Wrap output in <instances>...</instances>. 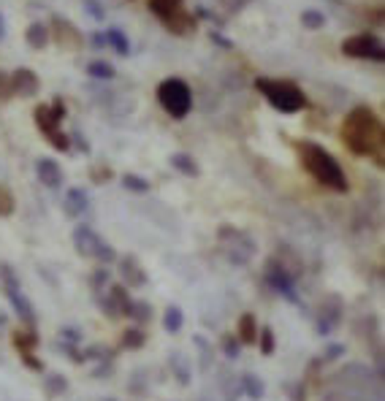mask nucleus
Returning a JSON list of instances; mask_svg holds the SVG:
<instances>
[{"mask_svg":"<svg viewBox=\"0 0 385 401\" xmlns=\"http://www.w3.org/2000/svg\"><path fill=\"white\" fill-rule=\"evenodd\" d=\"M345 147L358 157H372L383 166V123L369 106H355L339 128Z\"/></svg>","mask_w":385,"mask_h":401,"instance_id":"obj_1","label":"nucleus"},{"mask_svg":"<svg viewBox=\"0 0 385 401\" xmlns=\"http://www.w3.org/2000/svg\"><path fill=\"white\" fill-rule=\"evenodd\" d=\"M293 149L298 154L304 171H307L318 185L328 187V190H334V193H347V190H350L342 166H339L337 157L328 152L325 147L315 144V141H296Z\"/></svg>","mask_w":385,"mask_h":401,"instance_id":"obj_2","label":"nucleus"},{"mask_svg":"<svg viewBox=\"0 0 385 401\" xmlns=\"http://www.w3.org/2000/svg\"><path fill=\"white\" fill-rule=\"evenodd\" d=\"M255 87H258V93L277 108V111H282V114H296V111L307 108V95H304V90H301L298 84H293V81L258 77L255 79Z\"/></svg>","mask_w":385,"mask_h":401,"instance_id":"obj_3","label":"nucleus"},{"mask_svg":"<svg viewBox=\"0 0 385 401\" xmlns=\"http://www.w3.org/2000/svg\"><path fill=\"white\" fill-rule=\"evenodd\" d=\"M150 11H152L174 35H190L196 33V16L187 14L185 0H147Z\"/></svg>","mask_w":385,"mask_h":401,"instance_id":"obj_4","label":"nucleus"},{"mask_svg":"<svg viewBox=\"0 0 385 401\" xmlns=\"http://www.w3.org/2000/svg\"><path fill=\"white\" fill-rule=\"evenodd\" d=\"M157 101H160V106L166 108L174 120H185L187 114H190V108H193V93H190V87H187L182 79H174V77L160 81Z\"/></svg>","mask_w":385,"mask_h":401,"instance_id":"obj_5","label":"nucleus"},{"mask_svg":"<svg viewBox=\"0 0 385 401\" xmlns=\"http://www.w3.org/2000/svg\"><path fill=\"white\" fill-rule=\"evenodd\" d=\"M35 125H38V130L47 136V141L55 147V149H71V141L68 136L60 130V123L62 117H65V106H62V101H55V103H49V106H38L35 108Z\"/></svg>","mask_w":385,"mask_h":401,"instance_id":"obj_6","label":"nucleus"},{"mask_svg":"<svg viewBox=\"0 0 385 401\" xmlns=\"http://www.w3.org/2000/svg\"><path fill=\"white\" fill-rule=\"evenodd\" d=\"M74 247L79 249V255L84 258H101L104 263L114 261V249L108 247L106 242L90 228V225H79L74 231Z\"/></svg>","mask_w":385,"mask_h":401,"instance_id":"obj_7","label":"nucleus"},{"mask_svg":"<svg viewBox=\"0 0 385 401\" xmlns=\"http://www.w3.org/2000/svg\"><path fill=\"white\" fill-rule=\"evenodd\" d=\"M342 52H345L347 57H358V60H374V62L383 60V44H380L377 35H372V33H358V35L345 38Z\"/></svg>","mask_w":385,"mask_h":401,"instance_id":"obj_8","label":"nucleus"},{"mask_svg":"<svg viewBox=\"0 0 385 401\" xmlns=\"http://www.w3.org/2000/svg\"><path fill=\"white\" fill-rule=\"evenodd\" d=\"M9 87H11V95L16 93L22 98H30L38 93V79L28 68H19V71H14V77H9Z\"/></svg>","mask_w":385,"mask_h":401,"instance_id":"obj_9","label":"nucleus"},{"mask_svg":"<svg viewBox=\"0 0 385 401\" xmlns=\"http://www.w3.org/2000/svg\"><path fill=\"white\" fill-rule=\"evenodd\" d=\"M266 282H269L274 290H279L282 295H288V301H298L296 293H293V277L285 271V269H279L277 263H272V266H269V271H266Z\"/></svg>","mask_w":385,"mask_h":401,"instance_id":"obj_10","label":"nucleus"},{"mask_svg":"<svg viewBox=\"0 0 385 401\" xmlns=\"http://www.w3.org/2000/svg\"><path fill=\"white\" fill-rule=\"evenodd\" d=\"M120 274H123V282L128 288H141L144 282H147V274H144V269L139 266V261L133 258V255H125L123 263H120Z\"/></svg>","mask_w":385,"mask_h":401,"instance_id":"obj_11","label":"nucleus"},{"mask_svg":"<svg viewBox=\"0 0 385 401\" xmlns=\"http://www.w3.org/2000/svg\"><path fill=\"white\" fill-rule=\"evenodd\" d=\"M35 174H38V179H41L47 187H60L62 185L60 166H57L55 160H49V157H41V160L35 163Z\"/></svg>","mask_w":385,"mask_h":401,"instance_id":"obj_12","label":"nucleus"},{"mask_svg":"<svg viewBox=\"0 0 385 401\" xmlns=\"http://www.w3.org/2000/svg\"><path fill=\"white\" fill-rule=\"evenodd\" d=\"M55 38H57V44L65 47V49H77L79 44H82L79 30H74V25H71V22L57 19V16H55Z\"/></svg>","mask_w":385,"mask_h":401,"instance_id":"obj_13","label":"nucleus"},{"mask_svg":"<svg viewBox=\"0 0 385 401\" xmlns=\"http://www.w3.org/2000/svg\"><path fill=\"white\" fill-rule=\"evenodd\" d=\"M87 206H90V198H87V193L84 190H68V196H65V212L71 217H79L82 212H87Z\"/></svg>","mask_w":385,"mask_h":401,"instance_id":"obj_14","label":"nucleus"},{"mask_svg":"<svg viewBox=\"0 0 385 401\" xmlns=\"http://www.w3.org/2000/svg\"><path fill=\"white\" fill-rule=\"evenodd\" d=\"M236 339L242 341V344H252V341L258 339V325H255V317L250 312L239 317V337Z\"/></svg>","mask_w":385,"mask_h":401,"instance_id":"obj_15","label":"nucleus"},{"mask_svg":"<svg viewBox=\"0 0 385 401\" xmlns=\"http://www.w3.org/2000/svg\"><path fill=\"white\" fill-rule=\"evenodd\" d=\"M28 44L35 49H44L49 44V30L44 25H30L28 28Z\"/></svg>","mask_w":385,"mask_h":401,"instance_id":"obj_16","label":"nucleus"},{"mask_svg":"<svg viewBox=\"0 0 385 401\" xmlns=\"http://www.w3.org/2000/svg\"><path fill=\"white\" fill-rule=\"evenodd\" d=\"M14 344L19 353H28L30 347L38 344V334L35 331H14Z\"/></svg>","mask_w":385,"mask_h":401,"instance_id":"obj_17","label":"nucleus"},{"mask_svg":"<svg viewBox=\"0 0 385 401\" xmlns=\"http://www.w3.org/2000/svg\"><path fill=\"white\" fill-rule=\"evenodd\" d=\"M242 383H245V393L250 396V399H263V383L261 377H255V374H245L242 377Z\"/></svg>","mask_w":385,"mask_h":401,"instance_id":"obj_18","label":"nucleus"},{"mask_svg":"<svg viewBox=\"0 0 385 401\" xmlns=\"http://www.w3.org/2000/svg\"><path fill=\"white\" fill-rule=\"evenodd\" d=\"M163 325L169 334H177L182 328V309L179 307H169L166 309V317H163Z\"/></svg>","mask_w":385,"mask_h":401,"instance_id":"obj_19","label":"nucleus"},{"mask_svg":"<svg viewBox=\"0 0 385 401\" xmlns=\"http://www.w3.org/2000/svg\"><path fill=\"white\" fill-rule=\"evenodd\" d=\"M171 163H174V169H179L182 174L199 176V166H196V163H193V157H187V154H174V157H171Z\"/></svg>","mask_w":385,"mask_h":401,"instance_id":"obj_20","label":"nucleus"},{"mask_svg":"<svg viewBox=\"0 0 385 401\" xmlns=\"http://www.w3.org/2000/svg\"><path fill=\"white\" fill-rule=\"evenodd\" d=\"M87 74L95 79H114V68L108 65V62H101V60H95L87 65Z\"/></svg>","mask_w":385,"mask_h":401,"instance_id":"obj_21","label":"nucleus"},{"mask_svg":"<svg viewBox=\"0 0 385 401\" xmlns=\"http://www.w3.org/2000/svg\"><path fill=\"white\" fill-rule=\"evenodd\" d=\"M106 44H111V47L117 49L120 55H128V52H130V44H128V38H125L120 30H108L106 33Z\"/></svg>","mask_w":385,"mask_h":401,"instance_id":"obj_22","label":"nucleus"},{"mask_svg":"<svg viewBox=\"0 0 385 401\" xmlns=\"http://www.w3.org/2000/svg\"><path fill=\"white\" fill-rule=\"evenodd\" d=\"M301 22H304L307 30H318V28H323L325 25V16L320 14V11H315V9H309V11L301 14Z\"/></svg>","mask_w":385,"mask_h":401,"instance_id":"obj_23","label":"nucleus"},{"mask_svg":"<svg viewBox=\"0 0 385 401\" xmlns=\"http://www.w3.org/2000/svg\"><path fill=\"white\" fill-rule=\"evenodd\" d=\"M123 347H128V350H139V347H144V334H141L139 328H130V331H125V334H123Z\"/></svg>","mask_w":385,"mask_h":401,"instance_id":"obj_24","label":"nucleus"},{"mask_svg":"<svg viewBox=\"0 0 385 401\" xmlns=\"http://www.w3.org/2000/svg\"><path fill=\"white\" fill-rule=\"evenodd\" d=\"M123 185L128 187V190H133V193H147V190H150L147 179H141V176H136V174H125Z\"/></svg>","mask_w":385,"mask_h":401,"instance_id":"obj_25","label":"nucleus"},{"mask_svg":"<svg viewBox=\"0 0 385 401\" xmlns=\"http://www.w3.org/2000/svg\"><path fill=\"white\" fill-rule=\"evenodd\" d=\"M11 212H14V196L0 185V217H9Z\"/></svg>","mask_w":385,"mask_h":401,"instance_id":"obj_26","label":"nucleus"},{"mask_svg":"<svg viewBox=\"0 0 385 401\" xmlns=\"http://www.w3.org/2000/svg\"><path fill=\"white\" fill-rule=\"evenodd\" d=\"M261 353L263 355L274 353V334H272V328H263L261 331Z\"/></svg>","mask_w":385,"mask_h":401,"instance_id":"obj_27","label":"nucleus"},{"mask_svg":"<svg viewBox=\"0 0 385 401\" xmlns=\"http://www.w3.org/2000/svg\"><path fill=\"white\" fill-rule=\"evenodd\" d=\"M150 315H152L150 304H133L128 317H136V320H144V323H147V320H150Z\"/></svg>","mask_w":385,"mask_h":401,"instance_id":"obj_28","label":"nucleus"},{"mask_svg":"<svg viewBox=\"0 0 385 401\" xmlns=\"http://www.w3.org/2000/svg\"><path fill=\"white\" fill-rule=\"evenodd\" d=\"M47 385H49V396H55V393H62V390H65V377L55 374V377H49V380H47Z\"/></svg>","mask_w":385,"mask_h":401,"instance_id":"obj_29","label":"nucleus"},{"mask_svg":"<svg viewBox=\"0 0 385 401\" xmlns=\"http://www.w3.org/2000/svg\"><path fill=\"white\" fill-rule=\"evenodd\" d=\"M223 350H225V355H228V358H239L242 341H239V339H231V337H228V339H225V344H223Z\"/></svg>","mask_w":385,"mask_h":401,"instance_id":"obj_30","label":"nucleus"},{"mask_svg":"<svg viewBox=\"0 0 385 401\" xmlns=\"http://www.w3.org/2000/svg\"><path fill=\"white\" fill-rule=\"evenodd\" d=\"M19 355H22V361H25V366H28V369H33V371H44V363H41L38 358H33L30 353H19Z\"/></svg>","mask_w":385,"mask_h":401,"instance_id":"obj_31","label":"nucleus"},{"mask_svg":"<svg viewBox=\"0 0 385 401\" xmlns=\"http://www.w3.org/2000/svg\"><path fill=\"white\" fill-rule=\"evenodd\" d=\"M342 353H345V347H342V344H331V347L325 350V358L331 361V358H339V355H342Z\"/></svg>","mask_w":385,"mask_h":401,"instance_id":"obj_32","label":"nucleus"},{"mask_svg":"<svg viewBox=\"0 0 385 401\" xmlns=\"http://www.w3.org/2000/svg\"><path fill=\"white\" fill-rule=\"evenodd\" d=\"M6 35V25H3V16H0V38Z\"/></svg>","mask_w":385,"mask_h":401,"instance_id":"obj_33","label":"nucleus"}]
</instances>
